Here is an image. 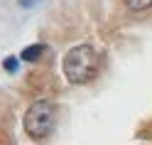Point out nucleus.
<instances>
[{
  "mask_svg": "<svg viewBox=\"0 0 152 145\" xmlns=\"http://www.w3.org/2000/svg\"><path fill=\"white\" fill-rule=\"evenodd\" d=\"M123 5L132 13H145L152 7V0H123Z\"/></svg>",
  "mask_w": 152,
  "mask_h": 145,
  "instance_id": "20e7f679",
  "label": "nucleus"
},
{
  "mask_svg": "<svg viewBox=\"0 0 152 145\" xmlns=\"http://www.w3.org/2000/svg\"><path fill=\"white\" fill-rule=\"evenodd\" d=\"M44 49H47V47L42 44V42H37V44H30V47H25V49H22V54H20V59L22 62H39L42 59V54H44Z\"/></svg>",
  "mask_w": 152,
  "mask_h": 145,
  "instance_id": "7ed1b4c3",
  "label": "nucleus"
},
{
  "mask_svg": "<svg viewBox=\"0 0 152 145\" xmlns=\"http://www.w3.org/2000/svg\"><path fill=\"white\" fill-rule=\"evenodd\" d=\"M98 71V52L93 44H76L64 57V76L69 84H88Z\"/></svg>",
  "mask_w": 152,
  "mask_h": 145,
  "instance_id": "f257e3e1",
  "label": "nucleus"
},
{
  "mask_svg": "<svg viewBox=\"0 0 152 145\" xmlns=\"http://www.w3.org/2000/svg\"><path fill=\"white\" fill-rule=\"evenodd\" d=\"M20 57H5L3 59V69L7 71V74H15V71H20Z\"/></svg>",
  "mask_w": 152,
  "mask_h": 145,
  "instance_id": "39448f33",
  "label": "nucleus"
},
{
  "mask_svg": "<svg viewBox=\"0 0 152 145\" xmlns=\"http://www.w3.org/2000/svg\"><path fill=\"white\" fill-rule=\"evenodd\" d=\"M37 3H39V0H17V5H20V7H25V10H30V7H34Z\"/></svg>",
  "mask_w": 152,
  "mask_h": 145,
  "instance_id": "423d86ee",
  "label": "nucleus"
},
{
  "mask_svg": "<svg viewBox=\"0 0 152 145\" xmlns=\"http://www.w3.org/2000/svg\"><path fill=\"white\" fill-rule=\"evenodd\" d=\"M54 121H56V111H54V103L52 101H34L30 103V108L25 111V118H22V125H25V133L30 135L32 140L42 143L52 135L54 130Z\"/></svg>",
  "mask_w": 152,
  "mask_h": 145,
  "instance_id": "f03ea898",
  "label": "nucleus"
}]
</instances>
